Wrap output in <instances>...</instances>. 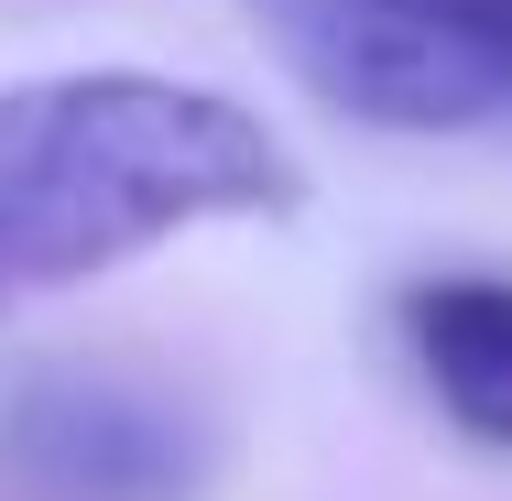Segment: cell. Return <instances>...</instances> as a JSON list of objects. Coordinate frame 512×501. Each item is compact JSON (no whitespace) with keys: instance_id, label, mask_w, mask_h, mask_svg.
<instances>
[{"instance_id":"6da1fadb","label":"cell","mask_w":512,"mask_h":501,"mask_svg":"<svg viewBox=\"0 0 512 501\" xmlns=\"http://www.w3.org/2000/svg\"><path fill=\"white\" fill-rule=\"evenodd\" d=\"M295 197H306L295 142L218 88L142 77V66L11 77L0 88V316L66 295L175 229L284 218Z\"/></svg>"},{"instance_id":"7a4b0ae2","label":"cell","mask_w":512,"mask_h":501,"mask_svg":"<svg viewBox=\"0 0 512 501\" xmlns=\"http://www.w3.org/2000/svg\"><path fill=\"white\" fill-rule=\"evenodd\" d=\"M284 66L382 131H469L512 109V0H262Z\"/></svg>"},{"instance_id":"3957f363","label":"cell","mask_w":512,"mask_h":501,"mask_svg":"<svg viewBox=\"0 0 512 501\" xmlns=\"http://www.w3.org/2000/svg\"><path fill=\"white\" fill-rule=\"evenodd\" d=\"M0 469L33 501H186L207 469V436L175 393L88 371V382H33L11 403Z\"/></svg>"},{"instance_id":"277c9868","label":"cell","mask_w":512,"mask_h":501,"mask_svg":"<svg viewBox=\"0 0 512 501\" xmlns=\"http://www.w3.org/2000/svg\"><path fill=\"white\" fill-rule=\"evenodd\" d=\"M414 382L447 403V425H469L480 447H512V284L502 273H436L393 295Z\"/></svg>"}]
</instances>
